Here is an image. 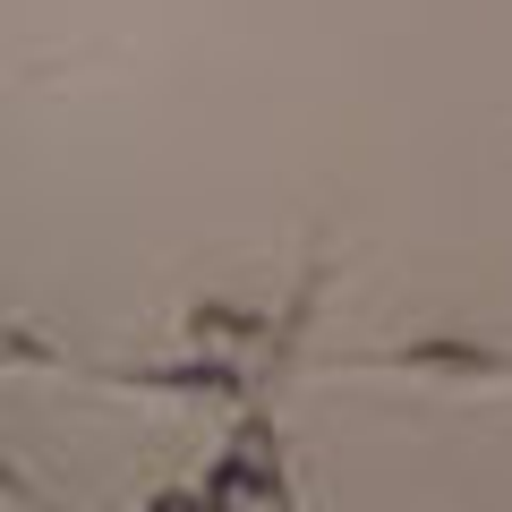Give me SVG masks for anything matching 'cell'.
Returning a JSON list of instances; mask_svg holds the SVG:
<instances>
[{"label": "cell", "instance_id": "obj_1", "mask_svg": "<svg viewBox=\"0 0 512 512\" xmlns=\"http://www.w3.org/2000/svg\"><path fill=\"white\" fill-rule=\"evenodd\" d=\"M350 367H444V376H504L512 384V359L504 350H478V342H410V350H359Z\"/></svg>", "mask_w": 512, "mask_h": 512}]
</instances>
